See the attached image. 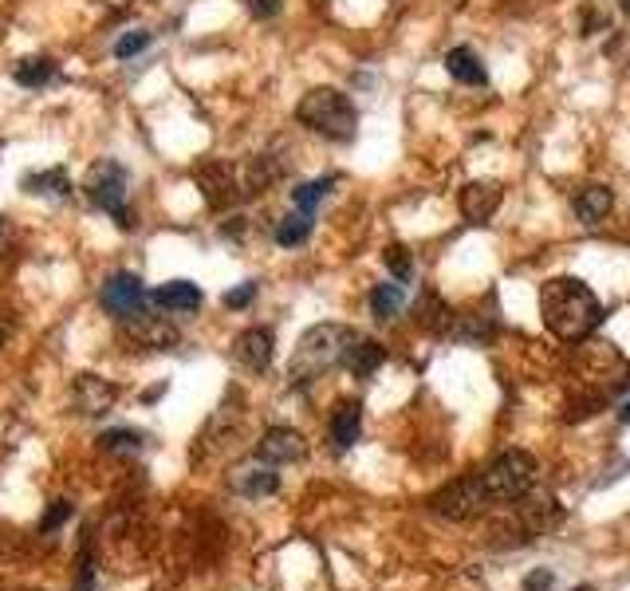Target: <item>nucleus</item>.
Here are the masks:
<instances>
[{
    "label": "nucleus",
    "instance_id": "f257e3e1",
    "mask_svg": "<svg viewBox=\"0 0 630 591\" xmlns=\"http://www.w3.org/2000/svg\"><path fill=\"white\" fill-rule=\"evenodd\" d=\"M540 316L552 335H560L567 343L591 335L603 320V304L595 300V292L583 284V280H571V276H560V280H548L540 288Z\"/></svg>",
    "mask_w": 630,
    "mask_h": 591
},
{
    "label": "nucleus",
    "instance_id": "f03ea898",
    "mask_svg": "<svg viewBox=\"0 0 630 591\" xmlns=\"http://www.w3.org/2000/svg\"><path fill=\"white\" fill-rule=\"evenodd\" d=\"M351 339H355V331L343 328V324H315V328H308L304 335H300L296 351H292L288 379H292L296 387H304V383L319 379L323 371H331L335 363H343Z\"/></svg>",
    "mask_w": 630,
    "mask_h": 591
},
{
    "label": "nucleus",
    "instance_id": "7ed1b4c3",
    "mask_svg": "<svg viewBox=\"0 0 630 591\" xmlns=\"http://www.w3.org/2000/svg\"><path fill=\"white\" fill-rule=\"evenodd\" d=\"M296 119L304 127H312L315 134H323V138H335V142H351L355 131H359L355 103L343 91H335V87H315V91H308L300 99V107H296Z\"/></svg>",
    "mask_w": 630,
    "mask_h": 591
},
{
    "label": "nucleus",
    "instance_id": "20e7f679",
    "mask_svg": "<svg viewBox=\"0 0 630 591\" xmlns=\"http://www.w3.org/2000/svg\"><path fill=\"white\" fill-rule=\"evenodd\" d=\"M481 481H485L493 501H524L532 481H536V461L524 450H504L501 458L481 473Z\"/></svg>",
    "mask_w": 630,
    "mask_h": 591
},
{
    "label": "nucleus",
    "instance_id": "39448f33",
    "mask_svg": "<svg viewBox=\"0 0 630 591\" xmlns=\"http://www.w3.org/2000/svg\"><path fill=\"white\" fill-rule=\"evenodd\" d=\"M489 505H493V497H489L481 473L457 477V481H449L441 493L430 497V509H434L438 517H445V521H473V517H481Z\"/></svg>",
    "mask_w": 630,
    "mask_h": 591
},
{
    "label": "nucleus",
    "instance_id": "423d86ee",
    "mask_svg": "<svg viewBox=\"0 0 630 591\" xmlns=\"http://www.w3.org/2000/svg\"><path fill=\"white\" fill-rule=\"evenodd\" d=\"M126 170L119 162H99V166H91V174H87V197L103 209V213H111L115 217V225L119 229H134V213L126 209Z\"/></svg>",
    "mask_w": 630,
    "mask_h": 591
},
{
    "label": "nucleus",
    "instance_id": "0eeeda50",
    "mask_svg": "<svg viewBox=\"0 0 630 591\" xmlns=\"http://www.w3.org/2000/svg\"><path fill=\"white\" fill-rule=\"evenodd\" d=\"M99 304H103L115 320H130V316L142 312V304H146V288H142V280H138L134 272H115V276L103 284Z\"/></svg>",
    "mask_w": 630,
    "mask_h": 591
},
{
    "label": "nucleus",
    "instance_id": "6e6552de",
    "mask_svg": "<svg viewBox=\"0 0 630 591\" xmlns=\"http://www.w3.org/2000/svg\"><path fill=\"white\" fill-rule=\"evenodd\" d=\"M229 485L241 493V497H272L280 489V473L268 458H249L241 461L233 473H229Z\"/></svg>",
    "mask_w": 630,
    "mask_h": 591
},
{
    "label": "nucleus",
    "instance_id": "1a4fd4ad",
    "mask_svg": "<svg viewBox=\"0 0 630 591\" xmlns=\"http://www.w3.org/2000/svg\"><path fill=\"white\" fill-rule=\"evenodd\" d=\"M115 398H119V387H115V383H107V379H99V375H79V379H75V387H71V402H75V410H79V414H87V418L107 414V410L115 406Z\"/></svg>",
    "mask_w": 630,
    "mask_h": 591
},
{
    "label": "nucleus",
    "instance_id": "9d476101",
    "mask_svg": "<svg viewBox=\"0 0 630 591\" xmlns=\"http://www.w3.org/2000/svg\"><path fill=\"white\" fill-rule=\"evenodd\" d=\"M233 359L245 367V371H268L272 363V331L268 328H245L233 339Z\"/></svg>",
    "mask_w": 630,
    "mask_h": 591
},
{
    "label": "nucleus",
    "instance_id": "9b49d317",
    "mask_svg": "<svg viewBox=\"0 0 630 591\" xmlns=\"http://www.w3.org/2000/svg\"><path fill=\"white\" fill-rule=\"evenodd\" d=\"M260 458H268L272 465H288V461H300L308 454V442H304V434H296V430H288V426H272L264 438H260V450H256Z\"/></svg>",
    "mask_w": 630,
    "mask_h": 591
},
{
    "label": "nucleus",
    "instance_id": "f8f14e48",
    "mask_svg": "<svg viewBox=\"0 0 630 591\" xmlns=\"http://www.w3.org/2000/svg\"><path fill=\"white\" fill-rule=\"evenodd\" d=\"M197 186L205 190V201L213 209H225L233 197H237V182H233V170L225 162H205L197 166Z\"/></svg>",
    "mask_w": 630,
    "mask_h": 591
},
{
    "label": "nucleus",
    "instance_id": "ddd939ff",
    "mask_svg": "<svg viewBox=\"0 0 630 591\" xmlns=\"http://www.w3.org/2000/svg\"><path fill=\"white\" fill-rule=\"evenodd\" d=\"M150 300H154V308H162L170 316H189V312L201 308V288L193 280H170V284L154 288Z\"/></svg>",
    "mask_w": 630,
    "mask_h": 591
},
{
    "label": "nucleus",
    "instance_id": "4468645a",
    "mask_svg": "<svg viewBox=\"0 0 630 591\" xmlns=\"http://www.w3.org/2000/svg\"><path fill=\"white\" fill-rule=\"evenodd\" d=\"M501 186L497 182H469L465 190H461V213L469 217V221H489L497 209H501Z\"/></svg>",
    "mask_w": 630,
    "mask_h": 591
},
{
    "label": "nucleus",
    "instance_id": "2eb2a0df",
    "mask_svg": "<svg viewBox=\"0 0 630 591\" xmlns=\"http://www.w3.org/2000/svg\"><path fill=\"white\" fill-rule=\"evenodd\" d=\"M126 331L134 335V343L154 347V351H166V347H174V343H178V331L170 328L162 316H146V312L130 316V320H126Z\"/></svg>",
    "mask_w": 630,
    "mask_h": 591
},
{
    "label": "nucleus",
    "instance_id": "dca6fc26",
    "mask_svg": "<svg viewBox=\"0 0 630 591\" xmlns=\"http://www.w3.org/2000/svg\"><path fill=\"white\" fill-rule=\"evenodd\" d=\"M363 434V406L359 402H339L331 410V442L335 450H351Z\"/></svg>",
    "mask_w": 630,
    "mask_h": 591
},
{
    "label": "nucleus",
    "instance_id": "f3484780",
    "mask_svg": "<svg viewBox=\"0 0 630 591\" xmlns=\"http://www.w3.org/2000/svg\"><path fill=\"white\" fill-rule=\"evenodd\" d=\"M382 363H386V351L378 347L375 339H351V347H347V355H343V367H347L355 379H371Z\"/></svg>",
    "mask_w": 630,
    "mask_h": 591
},
{
    "label": "nucleus",
    "instance_id": "a211bd4d",
    "mask_svg": "<svg viewBox=\"0 0 630 591\" xmlns=\"http://www.w3.org/2000/svg\"><path fill=\"white\" fill-rule=\"evenodd\" d=\"M611 205H615V194H611L607 186H583V190L575 194V217H579L583 225H599V221L611 213Z\"/></svg>",
    "mask_w": 630,
    "mask_h": 591
},
{
    "label": "nucleus",
    "instance_id": "6ab92c4d",
    "mask_svg": "<svg viewBox=\"0 0 630 591\" xmlns=\"http://www.w3.org/2000/svg\"><path fill=\"white\" fill-rule=\"evenodd\" d=\"M414 320L426 331H434V335H445L449 324H453V312H449V304L441 300L438 292H422L414 300Z\"/></svg>",
    "mask_w": 630,
    "mask_h": 591
},
{
    "label": "nucleus",
    "instance_id": "aec40b11",
    "mask_svg": "<svg viewBox=\"0 0 630 591\" xmlns=\"http://www.w3.org/2000/svg\"><path fill=\"white\" fill-rule=\"evenodd\" d=\"M445 71L457 79V83H469V87H481L489 75H485V64L477 60L473 48H453L445 52Z\"/></svg>",
    "mask_w": 630,
    "mask_h": 591
},
{
    "label": "nucleus",
    "instance_id": "412c9836",
    "mask_svg": "<svg viewBox=\"0 0 630 591\" xmlns=\"http://www.w3.org/2000/svg\"><path fill=\"white\" fill-rule=\"evenodd\" d=\"M312 213L308 209H296V213H288L280 225H276V245H284V249H296V245H304L308 237H312Z\"/></svg>",
    "mask_w": 630,
    "mask_h": 591
},
{
    "label": "nucleus",
    "instance_id": "4be33fe9",
    "mask_svg": "<svg viewBox=\"0 0 630 591\" xmlns=\"http://www.w3.org/2000/svg\"><path fill=\"white\" fill-rule=\"evenodd\" d=\"M12 75H16L20 87H48L56 79V64L48 56H32V60H20Z\"/></svg>",
    "mask_w": 630,
    "mask_h": 591
},
{
    "label": "nucleus",
    "instance_id": "5701e85b",
    "mask_svg": "<svg viewBox=\"0 0 630 591\" xmlns=\"http://www.w3.org/2000/svg\"><path fill=\"white\" fill-rule=\"evenodd\" d=\"M371 312H375V320H394L398 312H402V284H378L375 292H371Z\"/></svg>",
    "mask_w": 630,
    "mask_h": 591
},
{
    "label": "nucleus",
    "instance_id": "b1692460",
    "mask_svg": "<svg viewBox=\"0 0 630 591\" xmlns=\"http://www.w3.org/2000/svg\"><path fill=\"white\" fill-rule=\"evenodd\" d=\"M611 402V394L607 391H579L571 398V406H567V422H583V418H591V414H599L603 406Z\"/></svg>",
    "mask_w": 630,
    "mask_h": 591
},
{
    "label": "nucleus",
    "instance_id": "393cba45",
    "mask_svg": "<svg viewBox=\"0 0 630 591\" xmlns=\"http://www.w3.org/2000/svg\"><path fill=\"white\" fill-rule=\"evenodd\" d=\"M24 190H28V194L67 197L71 194V182H67V174H63V170H48V174H28V178H24Z\"/></svg>",
    "mask_w": 630,
    "mask_h": 591
},
{
    "label": "nucleus",
    "instance_id": "a878e982",
    "mask_svg": "<svg viewBox=\"0 0 630 591\" xmlns=\"http://www.w3.org/2000/svg\"><path fill=\"white\" fill-rule=\"evenodd\" d=\"M331 186H335V178L304 182V186H296V190H292V205H296V209H308V213H315V205L331 194Z\"/></svg>",
    "mask_w": 630,
    "mask_h": 591
},
{
    "label": "nucleus",
    "instance_id": "bb28decb",
    "mask_svg": "<svg viewBox=\"0 0 630 591\" xmlns=\"http://www.w3.org/2000/svg\"><path fill=\"white\" fill-rule=\"evenodd\" d=\"M99 446L111 450V454H138L142 450V434L138 430H107L99 438Z\"/></svg>",
    "mask_w": 630,
    "mask_h": 591
},
{
    "label": "nucleus",
    "instance_id": "cd10ccee",
    "mask_svg": "<svg viewBox=\"0 0 630 591\" xmlns=\"http://www.w3.org/2000/svg\"><path fill=\"white\" fill-rule=\"evenodd\" d=\"M382 261L386 268L398 276V280H410L414 276V264H410V253L402 249V245H390V249H382Z\"/></svg>",
    "mask_w": 630,
    "mask_h": 591
},
{
    "label": "nucleus",
    "instance_id": "c85d7f7f",
    "mask_svg": "<svg viewBox=\"0 0 630 591\" xmlns=\"http://www.w3.org/2000/svg\"><path fill=\"white\" fill-rule=\"evenodd\" d=\"M146 44H150V32H142V28H138V32H126L123 40L115 44V56H119V60H130V56H138Z\"/></svg>",
    "mask_w": 630,
    "mask_h": 591
},
{
    "label": "nucleus",
    "instance_id": "c756f323",
    "mask_svg": "<svg viewBox=\"0 0 630 591\" xmlns=\"http://www.w3.org/2000/svg\"><path fill=\"white\" fill-rule=\"evenodd\" d=\"M252 296H256V284H241V288H233V292H225V308H245L252 304Z\"/></svg>",
    "mask_w": 630,
    "mask_h": 591
},
{
    "label": "nucleus",
    "instance_id": "7c9ffc66",
    "mask_svg": "<svg viewBox=\"0 0 630 591\" xmlns=\"http://www.w3.org/2000/svg\"><path fill=\"white\" fill-rule=\"evenodd\" d=\"M245 4H249V12L256 20H272L284 8V0H245Z\"/></svg>",
    "mask_w": 630,
    "mask_h": 591
},
{
    "label": "nucleus",
    "instance_id": "2f4dec72",
    "mask_svg": "<svg viewBox=\"0 0 630 591\" xmlns=\"http://www.w3.org/2000/svg\"><path fill=\"white\" fill-rule=\"evenodd\" d=\"M524 591H552V572H544V568H536L528 580H524Z\"/></svg>",
    "mask_w": 630,
    "mask_h": 591
},
{
    "label": "nucleus",
    "instance_id": "473e14b6",
    "mask_svg": "<svg viewBox=\"0 0 630 591\" xmlns=\"http://www.w3.org/2000/svg\"><path fill=\"white\" fill-rule=\"evenodd\" d=\"M619 418H623V422H627V426H630V402H627V406H623V414H619Z\"/></svg>",
    "mask_w": 630,
    "mask_h": 591
},
{
    "label": "nucleus",
    "instance_id": "72a5a7b5",
    "mask_svg": "<svg viewBox=\"0 0 630 591\" xmlns=\"http://www.w3.org/2000/svg\"><path fill=\"white\" fill-rule=\"evenodd\" d=\"M623 12H630V0H623Z\"/></svg>",
    "mask_w": 630,
    "mask_h": 591
},
{
    "label": "nucleus",
    "instance_id": "f704fd0d",
    "mask_svg": "<svg viewBox=\"0 0 630 591\" xmlns=\"http://www.w3.org/2000/svg\"><path fill=\"white\" fill-rule=\"evenodd\" d=\"M0 233H4V213H0Z\"/></svg>",
    "mask_w": 630,
    "mask_h": 591
},
{
    "label": "nucleus",
    "instance_id": "c9c22d12",
    "mask_svg": "<svg viewBox=\"0 0 630 591\" xmlns=\"http://www.w3.org/2000/svg\"><path fill=\"white\" fill-rule=\"evenodd\" d=\"M575 591H591V588H575Z\"/></svg>",
    "mask_w": 630,
    "mask_h": 591
}]
</instances>
